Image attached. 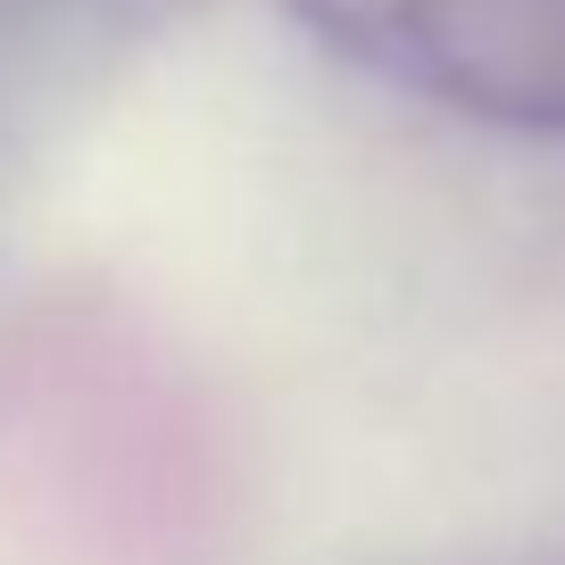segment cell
<instances>
[{"label":"cell","instance_id":"6da1fadb","mask_svg":"<svg viewBox=\"0 0 565 565\" xmlns=\"http://www.w3.org/2000/svg\"><path fill=\"white\" fill-rule=\"evenodd\" d=\"M291 18L449 117L565 134V0H291Z\"/></svg>","mask_w":565,"mask_h":565}]
</instances>
